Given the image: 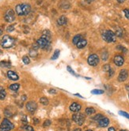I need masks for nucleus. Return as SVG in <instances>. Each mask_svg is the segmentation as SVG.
Here are the masks:
<instances>
[{
  "instance_id": "1",
  "label": "nucleus",
  "mask_w": 129,
  "mask_h": 131,
  "mask_svg": "<svg viewBox=\"0 0 129 131\" xmlns=\"http://www.w3.org/2000/svg\"><path fill=\"white\" fill-rule=\"evenodd\" d=\"M30 10H31V6L29 4H26V3L18 4L15 7L16 14L19 16H26L27 14H29Z\"/></svg>"
},
{
  "instance_id": "2",
  "label": "nucleus",
  "mask_w": 129,
  "mask_h": 131,
  "mask_svg": "<svg viewBox=\"0 0 129 131\" xmlns=\"http://www.w3.org/2000/svg\"><path fill=\"white\" fill-rule=\"evenodd\" d=\"M15 44V40L13 37H11L8 35H5L2 37L1 41V45L3 48H10Z\"/></svg>"
},
{
  "instance_id": "3",
  "label": "nucleus",
  "mask_w": 129,
  "mask_h": 131,
  "mask_svg": "<svg viewBox=\"0 0 129 131\" xmlns=\"http://www.w3.org/2000/svg\"><path fill=\"white\" fill-rule=\"evenodd\" d=\"M103 40L108 43H112L116 41V34L111 30H106L102 34Z\"/></svg>"
},
{
  "instance_id": "4",
  "label": "nucleus",
  "mask_w": 129,
  "mask_h": 131,
  "mask_svg": "<svg viewBox=\"0 0 129 131\" xmlns=\"http://www.w3.org/2000/svg\"><path fill=\"white\" fill-rule=\"evenodd\" d=\"M14 124L10 122V121H9L7 119H4L0 125V131H10L14 129Z\"/></svg>"
},
{
  "instance_id": "5",
  "label": "nucleus",
  "mask_w": 129,
  "mask_h": 131,
  "mask_svg": "<svg viewBox=\"0 0 129 131\" xmlns=\"http://www.w3.org/2000/svg\"><path fill=\"white\" fill-rule=\"evenodd\" d=\"M72 119L74 122H76L78 125H83V122H85V116L81 113H77L73 114L72 116Z\"/></svg>"
},
{
  "instance_id": "6",
  "label": "nucleus",
  "mask_w": 129,
  "mask_h": 131,
  "mask_svg": "<svg viewBox=\"0 0 129 131\" xmlns=\"http://www.w3.org/2000/svg\"><path fill=\"white\" fill-rule=\"evenodd\" d=\"M88 63L92 66H96L99 63V57L96 54L90 55L88 58Z\"/></svg>"
},
{
  "instance_id": "7",
  "label": "nucleus",
  "mask_w": 129,
  "mask_h": 131,
  "mask_svg": "<svg viewBox=\"0 0 129 131\" xmlns=\"http://www.w3.org/2000/svg\"><path fill=\"white\" fill-rule=\"evenodd\" d=\"M4 18L7 22H13L15 20V14L13 9H8L5 14Z\"/></svg>"
},
{
  "instance_id": "8",
  "label": "nucleus",
  "mask_w": 129,
  "mask_h": 131,
  "mask_svg": "<svg viewBox=\"0 0 129 131\" xmlns=\"http://www.w3.org/2000/svg\"><path fill=\"white\" fill-rule=\"evenodd\" d=\"M37 105L35 102L33 101H29L26 104V109L29 111L30 113H33L34 111L37 110Z\"/></svg>"
},
{
  "instance_id": "9",
  "label": "nucleus",
  "mask_w": 129,
  "mask_h": 131,
  "mask_svg": "<svg viewBox=\"0 0 129 131\" xmlns=\"http://www.w3.org/2000/svg\"><path fill=\"white\" fill-rule=\"evenodd\" d=\"M128 77V70H122L120 72V74L118 76V81H124L125 80H127Z\"/></svg>"
},
{
  "instance_id": "10",
  "label": "nucleus",
  "mask_w": 129,
  "mask_h": 131,
  "mask_svg": "<svg viewBox=\"0 0 129 131\" xmlns=\"http://www.w3.org/2000/svg\"><path fill=\"white\" fill-rule=\"evenodd\" d=\"M124 58L121 55H116L114 58V63L117 66H121L123 64H124Z\"/></svg>"
},
{
  "instance_id": "11",
  "label": "nucleus",
  "mask_w": 129,
  "mask_h": 131,
  "mask_svg": "<svg viewBox=\"0 0 129 131\" xmlns=\"http://www.w3.org/2000/svg\"><path fill=\"white\" fill-rule=\"evenodd\" d=\"M81 108H82L81 105L78 104V103H73L70 106V110L74 113H78L81 110Z\"/></svg>"
},
{
  "instance_id": "12",
  "label": "nucleus",
  "mask_w": 129,
  "mask_h": 131,
  "mask_svg": "<svg viewBox=\"0 0 129 131\" xmlns=\"http://www.w3.org/2000/svg\"><path fill=\"white\" fill-rule=\"evenodd\" d=\"M7 76L10 80H12V81H18V80L19 79L18 75L15 72L12 71V70H9L7 72Z\"/></svg>"
},
{
  "instance_id": "13",
  "label": "nucleus",
  "mask_w": 129,
  "mask_h": 131,
  "mask_svg": "<svg viewBox=\"0 0 129 131\" xmlns=\"http://www.w3.org/2000/svg\"><path fill=\"white\" fill-rule=\"evenodd\" d=\"M109 124V119L108 118H102L101 119H100L98 121V125L101 127H106L108 126V125Z\"/></svg>"
},
{
  "instance_id": "14",
  "label": "nucleus",
  "mask_w": 129,
  "mask_h": 131,
  "mask_svg": "<svg viewBox=\"0 0 129 131\" xmlns=\"http://www.w3.org/2000/svg\"><path fill=\"white\" fill-rule=\"evenodd\" d=\"M86 44H87V41L84 39H82L79 42L76 44V45L78 47V48H83V47H85L86 46Z\"/></svg>"
},
{
  "instance_id": "15",
  "label": "nucleus",
  "mask_w": 129,
  "mask_h": 131,
  "mask_svg": "<svg viewBox=\"0 0 129 131\" xmlns=\"http://www.w3.org/2000/svg\"><path fill=\"white\" fill-rule=\"evenodd\" d=\"M67 22V18H66V17H64V16H61L60 17H59L57 21V23L59 25H66Z\"/></svg>"
},
{
  "instance_id": "16",
  "label": "nucleus",
  "mask_w": 129,
  "mask_h": 131,
  "mask_svg": "<svg viewBox=\"0 0 129 131\" xmlns=\"http://www.w3.org/2000/svg\"><path fill=\"white\" fill-rule=\"evenodd\" d=\"M82 39H83V36H82V35H77V36H75L73 38V44H77Z\"/></svg>"
},
{
  "instance_id": "17",
  "label": "nucleus",
  "mask_w": 129,
  "mask_h": 131,
  "mask_svg": "<svg viewBox=\"0 0 129 131\" xmlns=\"http://www.w3.org/2000/svg\"><path fill=\"white\" fill-rule=\"evenodd\" d=\"M6 96H7V93H6V91L4 90L2 87H0V100H4Z\"/></svg>"
},
{
  "instance_id": "18",
  "label": "nucleus",
  "mask_w": 129,
  "mask_h": 131,
  "mask_svg": "<svg viewBox=\"0 0 129 131\" xmlns=\"http://www.w3.org/2000/svg\"><path fill=\"white\" fill-rule=\"evenodd\" d=\"M94 113H95V110L93 107H87L86 109V114L87 115H91V114H93Z\"/></svg>"
},
{
  "instance_id": "19",
  "label": "nucleus",
  "mask_w": 129,
  "mask_h": 131,
  "mask_svg": "<svg viewBox=\"0 0 129 131\" xmlns=\"http://www.w3.org/2000/svg\"><path fill=\"white\" fill-rule=\"evenodd\" d=\"M19 87H20L19 84H12L10 87H9V88L12 91H17L18 89L19 88Z\"/></svg>"
},
{
  "instance_id": "20",
  "label": "nucleus",
  "mask_w": 129,
  "mask_h": 131,
  "mask_svg": "<svg viewBox=\"0 0 129 131\" xmlns=\"http://www.w3.org/2000/svg\"><path fill=\"white\" fill-rule=\"evenodd\" d=\"M92 94H95V95H99V94H102L104 93V91L103 90H101V89H93L91 92Z\"/></svg>"
},
{
  "instance_id": "21",
  "label": "nucleus",
  "mask_w": 129,
  "mask_h": 131,
  "mask_svg": "<svg viewBox=\"0 0 129 131\" xmlns=\"http://www.w3.org/2000/svg\"><path fill=\"white\" fill-rule=\"evenodd\" d=\"M59 55V50H55V53L53 54V55L52 57V60H55V59H58V57Z\"/></svg>"
},
{
  "instance_id": "22",
  "label": "nucleus",
  "mask_w": 129,
  "mask_h": 131,
  "mask_svg": "<svg viewBox=\"0 0 129 131\" xmlns=\"http://www.w3.org/2000/svg\"><path fill=\"white\" fill-rule=\"evenodd\" d=\"M40 103H41L42 104H44V105H48V99H47L46 97L40 98Z\"/></svg>"
},
{
  "instance_id": "23",
  "label": "nucleus",
  "mask_w": 129,
  "mask_h": 131,
  "mask_svg": "<svg viewBox=\"0 0 129 131\" xmlns=\"http://www.w3.org/2000/svg\"><path fill=\"white\" fill-rule=\"evenodd\" d=\"M10 62H6V61H2L0 62V66H3V67H10Z\"/></svg>"
},
{
  "instance_id": "24",
  "label": "nucleus",
  "mask_w": 129,
  "mask_h": 131,
  "mask_svg": "<svg viewBox=\"0 0 129 131\" xmlns=\"http://www.w3.org/2000/svg\"><path fill=\"white\" fill-rule=\"evenodd\" d=\"M22 61H23V62L25 63V64H29V63L30 62V59H29V58L28 56H26V55H25V56H23V58H22Z\"/></svg>"
},
{
  "instance_id": "25",
  "label": "nucleus",
  "mask_w": 129,
  "mask_h": 131,
  "mask_svg": "<svg viewBox=\"0 0 129 131\" xmlns=\"http://www.w3.org/2000/svg\"><path fill=\"white\" fill-rule=\"evenodd\" d=\"M29 55L31 57H36L37 55V53L36 52V50H30L29 51Z\"/></svg>"
},
{
  "instance_id": "26",
  "label": "nucleus",
  "mask_w": 129,
  "mask_h": 131,
  "mask_svg": "<svg viewBox=\"0 0 129 131\" xmlns=\"http://www.w3.org/2000/svg\"><path fill=\"white\" fill-rule=\"evenodd\" d=\"M67 70H68V71L70 72L71 73L72 75H74V76H75V77H78V74H76V73H74V70L71 68V66H67Z\"/></svg>"
},
{
  "instance_id": "27",
  "label": "nucleus",
  "mask_w": 129,
  "mask_h": 131,
  "mask_svg": "<svg viewBox=\"0 0 129 131\" xmlns=\"http://www.w3.org/2000/svg\"><path fill=\"white\" fill-rule=\"evenodd\" d=\"M102 118H104V116L102 115L101 114H97V115L93 118V119L94 120H97V121H99L100 119H101Z\"/></svg>"
},
{
  "instance_id": "28",
  "label": "nucleus",
  "mask_w": 129,
  "mask_h": 131,
  "mask_svg": "<svg viewBox=\"0 0 129 131\" xmlns=\"http://www.w3.org/2000/svg\"><path fill=\"white\" fill-rule=\"evenodd\" d=\"M24 130H26V131H34L33 129V127L30 126H24Z\"/></svg>"
},
{
  "instance_id": "29",
  "label": "nucleus",
  "mask_w": 129,
  "mask_h": 131,
  "mask_svg": "<svg viewBox=\"0 0 129 131\" xmlns=\"http://www.w3.org/2000/svg\"><path fill=\"white\" fill-rule=\"evenodd\" d=\"M119 114H121V115H123V116L125 117V118H128V119H129V114H128V113L124 112V111H119Z\"/></svg>"
},
{
  "instance_id": "30",
  "label": "nucleus",
  "mask_w": 129,
  "mask_h": 131,
  "mask_svg": "<svg viewBox=\"0 0 129 131\" xmlns=\"http://www.w3.org/2000/svg\"><path fill=\"white\" fill-rule=\"evenodd\" d=\"M110 66H109V65H108V64H106V65H105L104 66V67H103V70H105V72H109V70H110Z\"/></svg>"
},
{
  "instance_id": "31",
  "label": "nucleus",
  "mask_w": 129,
  "mask_h": 131,
  "mask_svg": "<svg viewBox=\"0 0 129 131\" xmlns=\"http://www.w3.org/2000/svg\"><path fill=\"white\" fill-rule=\"evenodd\" d=\"M124 14H125V17H127L128 19H129V9H124Z\"/></svg>"
},
{
  "instance_id": "32",
  "label": "nucleus",
  "mask_w": 129,
  "mask_h": 131,
  "mask_svg": "<svg viewBox=\"0 0 129 131\" xmlns=\"http://www.w3.org/2000/svg\"><path fill=\"white\" fill-rule=\"evenodd\" d=\"M50 125H51V121H50V120H46L45 122V123H44V126H45V127L48 126Z\"/></svg>"
},
{
  "instance_id": "33",
  "label": "nucleus",
  "mask_w": 129,
  "mask_h": 131,
  "mask_svg": "<svg viewBox=\"0 0 129 131\" xmlns=\"http://www.w3.org/2000/svg\"><path fill=\"white\" fill-rule=\"evenodd\" d=\"M116 36H122V31L120 30V28H118L117 31H116Z\"/></svg>"
},
{
  "instance_id": "34",
  "label": "nucleus",
  "mask_w": 129,
  "mask_h": 131,
  "mask_svg": "<svg viewBox=\"0 0 129 131\" xmlns=\"http://www.w3.org/2000/svg\"><path fill=\"white\" fill-rule=\"evenodd\" d=\"M117 49H119V50H121V51H123L124 52H127V50H126L124 47H122V46H117Z\"/></svg>"
},
{
  "instance_id": "35",
  "label": "nucleus",
  "mask_w": 129,
  "mask_h": 131,
  "mask_svg": "<svg viewBox=\"0 0 129 131\" xmlns=\"http://www.w3.org/2000/svg\"><path fill=\"white\" fill-rule=\"evenodd\" d=\"M14 28L13 25H10V26H9L7 28V32H12V31H14Z\"/></svg>"
},
{
  "instance_id": "36",
  "label": "nucleus",
  "mask_w": 129,
  "mask_h": 131,
  "mask_svg": "<svg viewBox=\"0 0 129 131\" xmlns=\"http://www.w3.org/2000/svg\"><path fill=\"white\" fill-rule=\"evenodd\" d=\"M22 122H24L25 124H26L27 120H26V115H24V116H23V118H22Z\"/></svg>"
},
{
  "instance_id": "37",
  "label": "nucleus",
  "mask_w": 129,
  "mask_h": 131,
  "mask_svg": "<svg viewBox=\"0 0 129 131\" xmlns=\"http://www.w3.org/2000/svg\"><path fill=\"white\" fill-rule=\"evenodd\" d=\"M49 92L50 93H56V91L55 90V89H50Z\"/></svg>"
},
{
  "instance_id": "38",
  "label": "nucleus",
  "mask_w": 129,
  "mask_h": 131,
  "mask_svg": "<svg viewBox=\"0 0 129 131\" xmlns=\"http://www.w3.org/2000/svg\"><path fill=\"white\" fill-rule=\"evenodd\" d=\"M109 131H116L115 129L113 128V127H110V128L109 129Z\"/></svg>"
},
{
  "instance_id": "39",
  "label": "nucleus",
  "mask_w": 129,
  "mask_h": 131,
  "mask_svg": "<svg viewBox=\"0 0 129 131\" xmlns=\"http://www.w3.org/2000/svg\"><path fill=\"white\" fill-rule=\"evenodd\" d=\"M85 1H86V2H88V3H90V2H92L93 0H85Z\"/></svg>"
},
{
  "instance_id": "40",
  "label": "nucleus",
  "mask_w": 129,
  "mask_h": 131,
  "mask_svg": "<svg viewBox=\"0 0 129 131\" xmlns=\"http://www.w3.org/2000/svg\"><path fill=\"white\" fill-rule=\"evenodd\" d=\"M118 1V2H120V3H122V2H124L125 0H117Z\"/></svg>"
},
{
  "instance_id": "41",
  "label": "nucleus",
  "mask_w": 129,
  "mask_h": 131,
  "mask_svg": "<svg viewBox=\"0 0 129 131\" xmlns=\"http://www.w3.org/2000/svg\"><path fill=\"white\" fill-rule=\"evenodd\" d=\"M74 131H81V129H79V128H76V129H74Z\"/></svg>"
},
{
  "instance_id": "42",
  "label": "nucleus",
  "mask_w": 129,
  "mask_h": 131,
  "mask_svg": "<svg viewBox=\"0 0 129 131\" xmlns=\"http://www.w3.org/2000/svg\"><path fill=\"white\" fill-rule=\"evenodd\" d=\"M2 30L0 28V36H2Z\"/></svg>"
},
{
  "instance_id": "43",
  "label": "nucleus",
  "mask_w": 129,
  "mask_h": 131,
  "mask_svg": "<svg viewBox=\"0 0 129 131\" xmlns=\"http://www.w3.org/2000/svg\"><path fill=\"white\" fill-rule=\"evenodd\" d=\"M120 131H128V130H121Z\"/></svg>"
},
{
  "instance_id": "44",
  "label": "nucleus",
  "mask_w": 129,
  "mask_h": 131,
  "mask_svg": "<svg viewBox=\"0 0 129 131\" xmlns=\"http://www.w3.org/2000/svg\"><path fill=\"white\" fill-rule=\"evenodd\" d=\"M86 131H93V130H86Z\"/></svg>"
}]
</instances>
